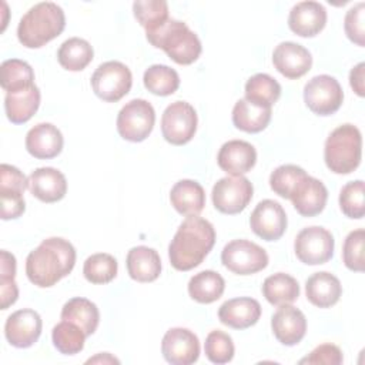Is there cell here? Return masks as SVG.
Masks as SVG:
<instances>
[{
  "label": "cell",
  "instance_id": "2",
  "mask_svg": "<svg viewBox=\"0 0 365 365\" xmlns=\"http://www.w3.org/2000/svg\"><path fill=\"white\" fill-rule=\"evenodd\" d=\"M215 244L212 224L198 215L187 217L168 245V258L178 271L198 267Z\"/></svg>",
  "mask_w": 365,
  "mask_h": 365
},
{
  "label": "cell",
  "instance_id": "40",
  "mask_svg": "<svg viewBox=\"0 0 365 365\" xmlns=\"http://www.w3.org/2000/svg\"><path fill=\"white\" fill-rule=\"evenodd\" d=\"M205 356L212 364H227L234 356V342L231 336L220 329L211 331L205 338Z\"/></svg>",
  "mask_w": 365,
  "mask_h": 365
},
{
  "label": "cell",
  "instance_id": "14",
  "mask_svg": "<svg viewBox=\"0 0 365 365\" xmlns=\"http://www.w3.org/2000/svg\"><path fill=\"white\" fill-rule=\"evenodd\" d=\"M161 352L168 364L190 365L200 356V341L187 328H171L163 336Z\"/></svg>",
  "mask_w": 365,
  "mask_h": 365
},
{
  "label": "cell",
  "instance_id": "18",
  "mask_svg": "<svg viewBox=\"0 0 365 365\" xmlns=\"http://www.w3.org/2000/svg\"><path fill=\"white\" fill-rule=\"evenodd\" d=\"M271 328L275 338L287 346L297 345L307 332V318L298 308L285 304L279 305L271 318Z\"/></svg>",
  "mask_w": 365,
  "mask_h": 365
},
{
  "label": "cell",
  "instance_id": "38",
  "mask_svg": "<svg viewBox=\"0 0 365 365\" xmlns=\"http://www.w3.org/2000/svg\"><path fill=\"white\" fill-rule=\"evenodd\" d=\"M118 264L115 258L107 252H98L90 255L84 261L83 274L91 284H107L117 275Z\"/></svg>",
  "mask_w": 365,
  "mask_h": 365
},
{
  "label": "cell",
  "instance_id": "30",
  "mask_svg": "<svg viewBox=\"0 0 365 365\" xmlns=\"http://www.w3.org/2000/svg\"><path fill=\"white\" fill-rule=\"evenodd\" d=\"M225 289L224 278L211 269L201 271L191 277L188 282L190 297L200 304H211L221 298Z\"/></svg>",
  "mask_w": 365,
  "mask_h": 365
},
{
  "label": "cell",
  "instance_id": "44",
  "mask_svg": "<svg viewBox=\"0 0 365 365\" xmlns=\"http://www.w3.org/2000/svg\"><path fill=\"white\" fill-rule=\"evenodd\" d=\"M364 11L365 3L359 1L351 7L345 14L344 29L348 38L359 47L365 46V26H364Z\"/></svg>",
  "mask_w": 365,
  "mask_h": 365
},
{
  "label": "cell",
  "instance_id": "1",
  "mask_svg": "<svg viewBox=\"0 0 365 365\" xmlns=\"http://www.w3.org/2000/svg\"><path fill=\"white\" fill-rule=\"evenodd\" d=\"M76 264V250L60 237L43 240L26 258V274L31 284L48 288L67 277Z\"/></svg>",
  "mask_w": 365,
  "mask_h": 365
},
{
  "label": "cell",
  "instance_id": "20",
  "mask_svg": "<svg viewBox=\"0 0 365 365\" xmlns=\"http://www.w3.org/2000/svg\"><path fill=\"white\" fill-rule=\"evenodd\" d=\"M217 163L230 175H242L257 163V151L252 144L242 140H230L218 151Z\"/></svg>",
  "mask_w": 365,
  "mask_h": 365
},
{
  "label": "cell",
  "instance_id": "23",
  "mask_svg": "<svg viewBox=\"0 0 365 365\" xmlns=\"http://www.w3.org/2000/svg\"><path fill=\"white\" fill-rule=\"evenodd\" d=\"M261 305L250 297H240L225 301L218 309L220 321L234 329H245L258 322Z\"/></svg>",
  "mask_w": 365,
  "mask_h": 365
},
{
  "label": "cell",
  "instance_id": "22",
  "mask_svg": "<svg viewBox=\"0 0 365 365\" xmlns=\"http://www.w3.org/2000/svg\"><path fill=\"white\" fill-rule=\"evenodd\" d=\"M29 190L43 202H56L66 195L67 181L61 171L53 167H40L29 175Z\"/></svg>",
  "mask_w": 365,
  "mask_h": 365
},
{
  "label": "cell",
  "instance_id": "5",
  "mask_svg": "<svg viewBox=\"0 0 365 365\" xmlns=\"http://www.w3.org/2000/svg\"><path fill=\"white\" fill-rule=\"evenodd\" d=\"M362 137L361 131L352 124L336 127L327 138L324 160L327 167L335 174H349L361 163Z\"/></svg>",
  "mask_w": 365,
  "mask_h": 365
},
{
  "label": "cell",
  "instance_id": "8",
  "mask_svg": "<svg viewBox=\"0 0 365 365\" xmlns=\"http://www.w3.org/2000/svg\"><path fill=\"white\" fill-rule=\"evenodd\" d=\"M221 262L234 274L251 275L262 271L268 265V254L255 242L232 240L222 248Z\"/></svg>",
  "mask_w": 365,
  "mask_h": 365
},
{
  "label": "cell",
  "instance_id": "47",
  "mask_svg": "<svg viewBox=\"0 0 365 365\" xmlns=\"http://www.w3.org/2000/svg\"><path fill=\"white\" fill-rule=\"evenodd\" d=\"M365 63H359L356 64L351 73H349V84L352 87V90L359 96L364 97L365 96Z\"/></svg>",
  "mask_w": 365,
  "mask_h": 365
},
{
  "label": "cell",
  "instance_id": "34",
  "mask_svg": "<svg viewBox=\"0 0 365 365\" xmlns=\"http://www.w3.org/2000/svg\"><path fill=\"white\" fill-rule=\"evenodd\" d=\"M0 84L4 91H16L34 84L31 66L19 58H10L0 66Z\"/></svg>",
  "mask_w": 365,
  "mask_h": 365
},
{
  "label": "cell",
  "instance_id": "10",
  "mask_svg": "<svg viewBox=\"0 0 365 365\" xmlns=\"http://www.w3.org/2000/svg\"><path fill=\"white\" fill-rule=\"evenodd\" d=\"M252 184L242 175H230L220 178L212 187L214 207L228 215L238 214L247 208L252 198Z\"/></svg>",
  "mask_w": 365,
  "mask_h": 365
},
{
  "label": "cell",
  "instance_id": "6",
  "mask_svg": "<svg viewBox=\"0 0 365 365\" xmlns=\"http://www.w3.org/2000/svg\"><path fill=\"white\" fill-rule=\"evenodd\" d=\"M133 86L130 68L120 61H106L100 64L91 76L94 94L107 103H115L128 94Z\"/></svg>",
  "mask_w": 365,
  "mask_h": 365
},
{
  "label": "cell",
  "instance_id": "17",
  "mask_svg": "<svg viewBox=\"0 0 365 365\" xmlns=\"http://www.w3.org/2000/svg\"><path fill=\"white\" fill-rule=\"evenodd\" d=\"M272 63L284 77L295 80L311 70L312 56L298 43L282 41L272 53Z\"/></svg>",
  "mask_w": 365,
  "mask_h": 365
},
{
  "label": "cell",
  "instance_id": "28",
  "mask_svg": "<svg viewBox=\"0 0 365 365\" xmlns=\"http://www.w3.org/2000/svg\"><path fill=\"white\" fill-rule=\"evenodd\" d=\"M271 121V107H264L247 98H241L232 108L234 125L245 133H259Z\"/></svg>",
  "mask_w": 365,
  "mask_h": 365
},
{
  "label": "cell",
  "instance_id": "24",
  "mask_svg": "<svg viewBox=\"0 0 365 365\" xmlns=\"http://www.w3.org/2000/svg\"><path fill=\"white\" fill-rule=\"evenodd\" d=\"M40 106V90L36 84L6 93L4 110L7 118L13 124L27 123L38 110Z\"/></svg>",
  "mask_w": 365,
  "mask_h": 365
},
{
  "label": "cell",
  "instance_id": "35",
  "mask_svg": "<svg viewBox=\"0 0 365 365\" xmlns=\"http://www.w3.org/2000/svg\"><path fill=\"white\" fill-rule=\"evenodd\" d=\"M145 88L155 96H170L177 91L180 86L178 73L164 64H153L144 71L143 77Z\"/></svg>",
  "mask_w": 365,
  "mask_h": 365
},
{
  "label": "cell",
  "instance_id": "3",
  "mask_svg": "<svg viewBox=\"0 0 365 365\" xmlns=\"http://www.w3.org/2000/svg\"><path fill=\"white\" fill-rule=\"evenodd\" d=\"M66 27L63 9L51 1L37 3L20 19L17 38L27 48H38L61 34Z\"/></svg>",
  "mask_w": 365,
  "mask_h": 365
},
{
  "label": "cell",
  "instance_id": "11",
  "mask_svg": "<svg viewBox=\"0 0 365 365\" xmlns=\"http://www.w3.org/2000/svg\"><path fill=\"white\" fill-rule=\"evenodd\" d=\"M197 113L187 101H174L163 113V137L174 145H182L191 141L197 131Z\"/></svg>",
  "mask_w": 365,
  "mask_h": 365
},
{
  "label": "cell",
  "instance_id": "48",
  "mask_svg": "<svg viewBox=\"0 0 365 365\" xmlns=\"http://www.w3.org/2000/svg\"><path fill=\"white\" fill-rule=\"evenodd\" d=\"M16 277V258L7 251H1L0 262V278H14Z\"/></svg>",
  "mask_w": 365,
  "mask_h": 365
},
{
  "label": "cell",
  "instance_id": "4",
  "mask_svg": "<svg viewBox=\"0 0 365 365\" xmlns=\"http://www.w3.org/2000/svg\"><path fill=\"white\" fill-rule=\"evenodd\" d=\"M147 40L161 48L177 64H191L201 54V41L190 27L174 19H168L160 29L145 33Z\"/></svg>",
  "mask_w": 365,
  "mask_h": 365
},
{
  "label": "cell",
  "instance_id": "16",
  "mask_svg": "<svg viewBox=\"0 0 365 365\" xmlns=\"http://www.w3.org/2000/svg\"><path fill=\"white\" fill-rule=\"evenodd\" d=\"M43 328L38 312L30 308L13 312L4 325V335L10 345L16 348H29L37 342Z\"/></svg>",
  "mask_w": 365,
  "mask_h": 365
},
{
  "label": "cell",
  "instance_id": "19",
  "mask_svg": "<svg viewBox=\"0 0 365 365\" xmlns=\"http://www.w3.org/2000/svg\"><path fill=\"white\" fill-rule=\"evenodd\" d=\"M327 24V10L318 1H299L288 16V26L292 33L301 37L317 36Z\"/></svg>",
  "mask_w": 365,
  "mask_h": 365
},
{
  "label": "cell",
  "instance_id": "37",
  "mask_svg": "<svg viewBox=\"0 0 365 365\" xmlns=\"http://www.w3.org/2000/svg\"><path fill=\"white\" fill-rule=\"evenodd\" d=\"M51 339L58 352L64 355H74L83 351L86 334L76 324L63 319L53 328Z\"/></svg>",
  "mask_w": 365,
  "mask_h": 365
},
{
  "label": "cell",
  "instance_id": "41",
  "mask_svg": "<svg viewBox=\"0 0 365 365\" xmlns=\"http://www.w3.org/2000/svg\"><path fill=\"white\" fill-rule=\"evenodd\" d=\"M364 244H365V230L358 228L351 231L342 247V259L348 269L355 272H362L365 269L364 259Z\"/></svg>",
  "mask_w": 365,
  "mask_h": 365
},
{
  "label": "cell",
  "instance_id": "43",
  "mask_svg": "<svg viewBox=\"0 0 365 365\" xmlns=\"http://www.w3.org/2000/svg\"><path fill=\"white\" fill-rule=\"evenodd\" d=\"M29 187V178L13 165H0V197H23L24 190Z\"/></svg>",
  "mask_w": 365,
  "mask_h": 365
},
{
  "label": "cell",
  "instance_id": "42",
  "mask_svg": "<svg viewBox=\"0 0 365 365\" xmlns=\"http://www.w3.org/2000/svg\"><path fill=\"white\" fill-rule=\"evenodd\" d=\"M304 174H305V170L298 165H294V164L279 165L269 175V187L279 197L288 198L292 187Z\"/></svg>",
  "mask_w": 365,
  "mask_h": 365
},
{
  "label": "cell",
  "instance_id": "39",
  "mask_svg": "<svg viewBox=\"0 0 365 365\" xmlns=\"http://www.w3.org/2000/svg\"><path fill=\"white\" fill-rule=\"evenodd\" d=\"M365 185L362 180L351 181L341 188L339 207L341 211L349 218H362L365 214Z\"/></svg>",
  "mask_w": 365,
  "mask_h": 365
},
{
  "label": "cell",
  "instance_id": "29",
  "mask_svg": "<svg viewBox=\"0 0 365 365\" xmlns=\"http://www.w3.org/2000/svg\"><path fill=\"white\" fill-rule=\"evenodd\" d=\"M61 319L80 327L86 336L96 332L100 322V312L94 302L87 298L76 297L68 299L61 309Z\"/></svg>",
  "mask_w": 365,
  "mask_h": 365
},
{
  "label": "cell",
  "instance_id": "9",
  "mask_svg": "<svg viewBox=\"0 0 365 365\" xmlns=\"http://www.w3.org/2000/svg\"><path fill=\"white\" fill-rule=\"evenodd\" d=\"M304 101L312 113L331 115L339 110L344 101V91L336 78L328 74H319L305 84Z\"/></svg>",
  "mask_w": 365,
  "mask_h": 365
},
{
  "label": "cell",
  "instance_id": "27",
  "mask_svg": "<svg viewBox=\"0 0 365 365\" xmlns=\"http://www.w3.org/2000/svg\"><path fill=\"white\" fill-rule=\"evenodd\" d=\"M171 205L177 212L187 217L198 215L205 205V192L194 180H180L170 191Z\"/></svg>",
  "mask_w": 365,
  "mask_h": 365
},
{
  "label": "cell",
  "instance_id": "15",
  "mask_svg": "<svg viewBox=\"0 0 365 365\" xmlns=\"http://www.w3.org/2000/svg\"><path fill=\"white\" fill-rule=\"evenodd\" d=\"M288 200L302 217H314L325 208L328 190L322 181L305 173L292 187Z\"/></svg>",
  "mask_w": 365,
  "mask_h": 365
},
{
  "label": "cell",
  "instance_id": "33",
  "mask_svg": "<svg viewBox=\"0 0 365 365\" xmlns=\"http://www.w3.org/2000/svg\"><path fill=\"white\" fill-rule=\"evenodd\" d=\"M281 96L279 83L265 73L250 77L245 83V98L264 107H271Z\"/></svg>",
  "mask_w": 365,
  "mask_h": 365
},
{
  "label": "cell",
  "instance_id": "26",
  "mask_svg": "<svg viewBox=\"0 0 365 365\" xmlns=\"http://www.w3.org/2000/svg\"><path fill=\"white\" fill-rule=\"evenodd\" d=\"M128 275L138 282H153L160 277L161 259L154 248L145 245L133 247L127 254Z\"/></svg>",
  "mask_w": 365,
  "mask_h": 365
},
{
  "label": "cell",
  "instance_id": "13",
  "mask_svg": "<svg viewBox=\"0 0 365 365\" xmlns=\"http://www.w3.org/2000/svg\"><path fill=\"white\" fill-rule=\"evenodd\" d=\"M250 225L252 232L259 238L277 241L287 230V214L279 202L262 200L251 212Z\"/></svg>",
  "mask_w": 365,
  "mask_h": 365
},
{
  "label": "cell",
  "instance_id": "32",
  "mask_svg": "<svg viewBox=\"0 0 365 365\" xmlns=\"http://www.w3.org/2000/svg\"><path fill=\"white\" fill-rule=\"evenodd\" d=\"M94 51L91 44L80 37H70L60 46L57 60L60 66L68 71H81L93 60Z\"/></svg>",
  "mask_w": 365,
  "mask_h": 365
},
{
  "label": "cell",
  "instance_id": "7",
  "mask_svg": "<svg viewBox=\"0 0 365 365\" xmlns=\"http://www.w3.org/2000/svg\"><path fill=\"white\" fill-rule=\"evenodd\" d=\"M155 111L153 106L143 98L128 101L117 115L118 134L131 143L144 141L153 131Z\"/></svg>",
  "mask_w": 365,
  "mask_h": 365
},
{
  "label": "cell",
  "instance_id": "25",
  "mask_svg": "<svg viewBox=\"0 0 365 365\" xmlns=\"http://www.w3.org/2000/svg\"><path fill=\"white\" fill-rule=\"evenodd\" d=\"M305 294L312 305L318 308H329L339 301L342 285L331 272H315L305 282Z\"/></svg>",
  "mask_w": 365,
  "mask_h": 365
},
{
  "label": "cell",
  "instance_id": "49",
  "mask_svg": "<svg viewBox=\"0 0 365 365\" xmlns=\"http://www.w3.org/2000/svg\"><path fill=\"white\" fill-rule=\"evenodd\" d=\"M115 362V364H118V359H115V358H113L110 354H104V355H97V356H94V358H90L87 362Z\"/></svg>",
  "mask_w": 365,
  "mask_h": 365
},
{
  "label": "cell",
  "instance_id": "21",
  "mask_svg": "<svg viewBox=\"0 0 365 365\" xmlns=\"http://www.w3.org/2000/svg\"><path fill=\"white\" fill-rule=\"evenodd\" d=\"M63 143L61 131L50 123L34 125L26 135V150L38 160L57 157L63 150Z\"/></svg>",
  "mask_w": 365,
  "mask_h": 365
},
{
  "label": "cell",
  "instance_id": "36",
  "mask_svg": "<svg viewBox=\"0 0 365 365\" xmlns=\"http://www.w3.org/2000/svg\"><path fill=\"white\" fill-rule=\"evenodd\" d=\"M133 11L137 21L145 29V33L160 29L168 17V4L164 0H138L133 3Z\"/></svg>",
  "mask_w": 365,
  "mask_h": 365
},
{
  "label": "cell",
  "instance_id": "46",
  "mask_svg": "<svg viewBox=\"0 0 365 365\" xmlns=\"http://www.w3.org/2000/svg\"><path fill=\"white\" fill-rule=\"evenodd\" d=\"M19 288L14 278H0V299L1 309H7L17 301Z\"/></svg>",
  "mask_w": 365,
  "mask_h": 365
},
{
  "label": "cell",
  "instance_id": "12",
  "mask_svg": "<svg viewBox=\"0 0 365 365\" xmlns=\"http://www.w3.org/2000/svg\"><path fill=\"white\" fill-rule=\"evenodd\" d=\"M335 241L332 234L322 227H307L301 230L294 241L297 258L307 265L328 262L334 255Z\"/></svg>",
  "mask_w": 365,
  "mask_h": 365
},
{
  "label": "cell",
  "instance_id": "31",
  "mask_svg": "<svg viewBox=\"0 0 365 365\" xmlns=\"http://www.w3.org/2000/svg\"><path fill=\"white\" fill-rule=\"evenodd\" d=\"M262 295L271 305H285L294 302L299 297L298 281L284 272H277L265 278L262 284Z\"/></svg>",
  "mask_w": 365,
  "mask_h": 365
},
{
  "label": "cell",
  "instance_id": "45",
  "mask_svg": "<svg viewBox=\"0 0 365 365\" xmlns=\"http://www.w3.org/2000/svg\"><path fill=\"white\" fill-rule=\"evenodd\" d=\"M344 356L342 351L334 344H322L317 346L309 355L302 358L299 364H327V365H339L342 364Z\"/></svg>",
  "mask_w": 365,
  "mask_h": 365
}]
</instances>
